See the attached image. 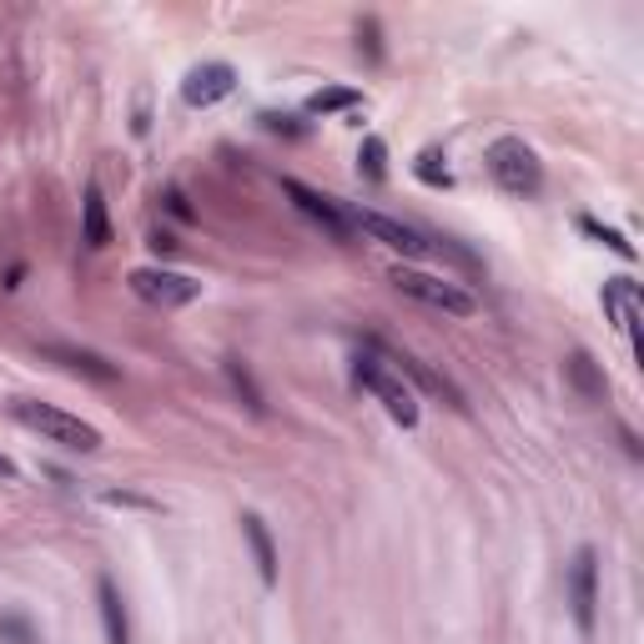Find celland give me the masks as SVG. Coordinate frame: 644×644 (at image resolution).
Returning <instances> with one entry per match:
<instances>
[{
  "mask_svg": "<svg viewBox=\"0 0 644 644\" xmlns=\"http://www.w3.org/2000/svg\"><path fill=\"white\" fill-rule=\"evenodd\" d=\"M353 378L368 388L378 403H383V413L393 418L397 428H413V424H418V393H413V388L393 372V363H383V357L372 353V348H357Z\"/></svg>",
  "mask_w": 644,
  "mask_h": 644,
  "instance_id": "obj_1",
  "label": "cell"
},
{
  "mask_svg": "<svg viewBox=\"0 0 644 644\" xmlns=\"http://www.w3.org/2000/svg\"><path fill=\"white\" fill-rule=\"evenodd\" d=\"M15 418L26 428H36L46 443H61V449L71 453H97L101 449V433L86 418H76V413L55 408V403H36V397H21L15 403Z\"/></svg>",
  "mask_w": 644,
  "mask_h": 644,
  "instance_id": "obj_2",
  "label": "cell"
},
{
  "mask_svg": "<svg viewBox=\"0 0 644 644\" xmlns=\"http://www.w3.org/2000/svg\"><path fill=\"white\" fill-rule=\"evenodd\" d=\"M388 282H393L403 298L424 302V307H439V313H449V317H473L479 313V298H473L468 288H458V282H449V277L424 273V267H408V262H397L393 273H388Z\"/></svg>",
  "mask_w": 644,
  "mask_h": 644,
  "instance_id": "obj_3",
  "label": "cell"
},
{
  "mask_svg": "<svg viewBox=\"0 0 644 644\" xmlns=\"http://www.w3.org/2000/svg\"><path fill=\"white\" fill-rule=\"evenodd\" d=\"M489 177L504 187L508 197H534L544 187V166H539V151L523 137H498L489 147Z\"/></svg>",
  "mask_w": 644,
  "mask_h": 644,
  "instance_id": "obj_4",
  "label": "cell"
},
{
  "mask_svg": "<svg viewBox=\"0 0 644 644\" xmlns=\"http://www.w3.org/2000/svg\"><path fill=\"white\" fill-rule=\"evenodd\" d=\"M131 282V292H137L141 302H151V307H162V313H172V307H187V302L202 298V282L187 273H172V267H137V273L126 277Z\"/></svg>",
  "mask_w": 644,
  "mask_h": 644,
  "instance_id": "obj_5",
  "label": "cell"
},
{
  "mask_svg": "<svg viewBox=\"0 0 644 644\" xmlns=\"http://www.w3.org/2000/svg\"><path fill=\"white\" fill-rule=\"evenodd\" d=\"M348 217H353V232H368L372 242H383V248L403 252V257H408V267L418 257H428V252H433V242H428L418 227H408V222L383 217V212H363V206H357V212H348Z\"/></svg>",
  "mask_w": 644,
  "mask_h": 644,
  "instance_id": "obj_6",
  "label": "cell"
},
{
  "mask_svg": "<svg viewBox=\"0 0 644 644\" xmlns=\"http://www.w3.org/2000/svg\"><path fill=\"white\" fill-rule=\"evenodd\" d=\"M282 197H292V206H298L307 222H317L332 242H348V237H353V217H348L343 202H332V197L313 192V187H302L298 177H282Z\"/></svg>",
  "mask_w": 644,
  "mask_h": 644,
  "instance_id": "obj_7",
  "label": "cell"
},
{
  "mask_svg": "<svg viewBox=\"0 0 644 644\" xmlns=\"http://www.w3.org/2000/svg\"><path fill=\"white\" fill-rule=\"evenodd\" d=\"M363 348H372V353L383 357V363H393V372H397V378H413V383L424 388V393L443 397L449 408H464V393H458V388H453L449 378H443V372H433L428 363H418L413 353H403V348H388L383 338H363Z\"/></svg>",
  "mask_w": 644,
  "mask_h": 644,
  "instance_id": "obj_8",
  "label": "cell"
},
{
  "mask_svg": "<svg viewBox=\"0 0 644 644\" xmlns=\"http://www.w3.org/2000/svg\"><path fill=\"white\" fill-rule=\"evenodd\" d=\"M569 604H574L579 634H594V615H599V554L579 548L569 564Z\"/></svg>",
  "mask_w": 644,
  "mask_h": 644,
  "instance_id": "obj_9",
  "label": "cell"
},
{
  "mask_svg": "<svg viewBox=\"0 0 644 644\" xmlns=\"http://www.w3.org/2000/svg\"><path fill=\"white\" fill-rule=\"evenodd\" d=\"M640 307H644V298H640V282H634V277H609V282H604V313L630 338L634 353H644L640 348Z\"/></svg>",
  "mask_w": 644,
  "mask_h": 644,
  "instance_id": "obj_10",
  "label": "cell"
},
{
  "mask_svg": "<svg viewBox=\"0 0 644 644\" xmlns=\"http://www.w3.org/2000/svg\"><path fill=\"white\" fill-rule=\"evenodd\" d=\"M237 91V71L227 61H202V66L187 71V81H181V97L187 106H217Z\"/></svg>",
  "mask_w": 644,
  "mask_h": 644,
  "instance_id": "obj_11",
  "label": "cell"
},
{
  "mask_svg": "<svg viewBox=\"0 0 644 644\" xmlns=\"http://www.w3.org/2000/svg\"><path fill=\"white\" fill-rule=\"evenodd\" d=\"M97 604H101V630H106V644H131V619H126V604L116 579L101 574L97 579Z\"/></svg>",
  "mask_w": 644,
  "mask_h": 644,
  "instance_id": "obj_12",
  "label": "cell"
},
{
  "mask_svg": "<svg viewBox=\"0 0 644 644\" xmlns=\"http://www.w3.org/2000/svg\"><path fill=\"white\" fill-rule=\"evenodd\" d=\"M81 242L91 252H101V248H111V217H106V197H101V187L91 181L86 187V197H81Z\"/></svg>",
  "mask_w": 644,
  "mask_h": 644,
  "instance_id": "obj_13",
  "label": "cell"
},
{
  "mask_svg": "<svg viewBox=\"0 0 644 644\" xmlns=\"http://www.w3.org/2000/svg\"><path fill=\"white\" fill-rule=\"evenodd\" d=\"M242 534H248V544H252L262 584H277V544H273V534H267V523H262L257 514H242Z\"/></svg>",
  "mask_w": 644,
  "mask_h": 644,
  "instance_id": "obj_14",
  "label": "cell"
},
{
  "mask_svg": "<svg viewBox=\"0 0 644 644\" xmlns=\"http://www.w3.org/2000/svg\"><path fill=\"white\" fill-rule=\"evenodd\" d=\"M564 372H569V383L579 388V397H590V403H599L604 393H609V378L599 372V363H594L584 348L579 353H569V363H564Z\"/></svg>",
  "mask_w": 644,
  "mask_h": 644,
  "instance_id": "obj_15",
  "label": "cell"
},
{
  "mask_svg": "<svg viewBox=\"0 0 644 644\" xmlns=\"http://www.w3.org/2000/svg\"><path fill=\"white\" fill-rule=\"evenodd\" d=\"M46 353H51L55 363H66V368L86 372V378H97V383H116V368H111L106 357L86 353V348H66V343H51V348H46Z\"/></svg>",
  "mask_w": 644,
  "mask_h": 644,
  "instance_id": "obj_16",
  "label": "cell"
},
{
  "mask_svg": "<svg viewBox=\"0 0 644 644\" xmlns=\"http://www.w3.org/2000/svg\"><path fill=\"white\" fill-rule=\"evenodd\" d=\"M222 372H227V383H232V393L242 397V403H248L252 413H267V403H262V388H257V378H252V372H248V363H242V357H227V363H222Z\"/></svg>",
  "mask_w": 644,
  "mask_h": 644,
  "instance_id": "obj_17",
  "label": "cell"
},
{
  "mask_svg": "<svg viewBox=\"0 0 644 644\" xmlns=\"http://www.w3.org/2000/svg\"><path fill=\"white\" fill-rule=\"evenodd\" d=\"M357 91H348V86H328V91H313L307 97V116H332V111H348V106H357Z\"/></svg>",
  "mask_w": 644,
  "mask_h": 644,
  "instance_id": "obj_18",
  "label": "cell"
},
{
  "mask_svg": "<svg viewBox=\"0 0 644 644\" xmlns=\"http://www.w3.org/2000/svg\"><path fill=\"white\" fill-rule=\"evenodd\" d=\"M357 172H363L368 181H383L388 177V147H383V137L363 141V151H357Z\"/></svg>",
  "mask_w": 644,
  "mask_h": 644,
  "instance_id": "obj_19",
  "label": "cell"
},
{
  "mask_svg": "<svg viewBox=\"0 0 644 644\" xmlns=\"http://www.w3.org/2000/svg\"><path fill=\"white\" fill-rule=\"evenodd\" d=\"M579 227H584L590 237H599L604 248L619 252L624 262H634V242H624V232H615V227H604V222H594V217H579Z\"/></svg>",
  "mask_w": 644,
  "mask_h": 644,
  "instance_id": "obj_20",
  "label": "cell"
},
{
  "mask_svg": "<svg viewBox=\"0 0 644 644\" xmlns=\"http://www.w3.org/2000/svg\"><path fill=\"white\" fill-rule=\"evenodd\" d=\"M443 156L439 151H424V156H418V166H413V172H418V181H428V187H449V166H439Z\"/></svg>",
  "mask_w": 644,
  "mask_h": 644,
  "instance_id": "obj_21",
  "label": "cell"
},
{
  "mask_svg": "<svg viewBox=\"0 0 644 644\" xmlns=\"http://www.w3.org/2000/svg\"><path fill=\"white\" fill-rule=\"evenodd\" d=\"M0 640H11V644H41V640H36V630H30V619H21V615H0Z\"/></svg>",
  "mask_w": 644,
  "mask_h": 644,
  "instance_id": "obj_22",
  "label": "cell"
},
{
  "mask_svg": "<svg viewBox=\"0 0 644 644\" xmlns=\"http://www.w3.org/2000/svg\"><path fill=\"white\" fill-rule=\"evenodd\" d=\"M162 202H166V212H172V217H181V222H192V217H197V212L187 206V197H181L177 187H166V192H162Z\"/></svg>",
  "mask_w": 644,
  "mask_h": 644,
  "instance_id": "obj_23",
  "label": "cell"
},
{
  "mask_svg": "<svg viewBox=\"0 0 644 644\" xmlns=\"http://www.w3.org/2000/svg\"><path fill=\"white\" fill-rule=\"evenodd\" d=\"M151 248H156V252H177V237L156 227V232H151Z\"/></svg>",
  "mask_w": 644,
  "mask_h": 644,
  "instance_id": "obj_24",
  "label": "cell"
},
{
  "mask_svg": "<svg viewBox=\"0 0 644 644\" xmlns=\"http://www.w3.org/2000/svg\"><path fill=\"white\" fill-rule=\"evenodd\" d=\"M363 36H368V55L378 61V21H363Z\"/></svg>",
  "mask_w": 644,
  "mask_h": 644,
  "instance_id": "obj_25",
  "label": "cell"
},
{
  "mask_svg": "<svg viewBox=\"0 0 644 644\" xmlns=\"http://www.w3.org/2000/svg\"><path fill=\"white\" fill-rule=\"evenodd\" d=\"M0 479H15V464L5 458V453H0Z\"/></svg>",
  "mask_w": 644,
  "mask_h": 644,
  "instance_id": "obj_26",
  "label": "cell"
}]
</instances>
